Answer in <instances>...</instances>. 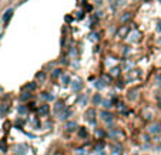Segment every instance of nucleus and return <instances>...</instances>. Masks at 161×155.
Instances as JSON below:
<instances>
[{"mask_svg": "<svg viewBox=\"0 0 161 155\" xmlns=\"http://www.w3.org/2000/svg\"><path fill=\"white\" fill-rule=\"evenodd\" d=\"M13 13H14V10H13V9H9V10H6V11H4V14H3V17H1V20H3V23H4V24H7V23H9V20L11 19Z\"/></svg>", "mask_w": 161, "mask_h": 155, "instance_id": "nucleus-1", "label": "nucleus"}, {"mask_svg": "<svg viewBox=\"0 0 161 155\" xmlns=\"http://www.w3.org/2000/svg\"><path fill=\"white\" fill-rule=\"evenodd\" d=\"M70 85H71V90H73V91H80L81 87H83V81H81L80 78H76Z\"/></svg>", "mask_w": 161, "mask_h": 155, "instance_id": "nucleus-2", "label": "nucleus"}, {"mask_svg": "<svg viewBox=\"0 0 161 155\" xmlns=\"http://www.w3.org/2000/svg\"><path fill=\"white\" fill-rule=\"evenodd\" d=\"M147 131H148V134H157V132L161 131V125L160 124H151V125L147 128Z\"/></svg>", "mask_w": 161, "mask_h": 155, "instance_id": "nucleus-3", "label": "nucleus"}, {"mask_svg": "<svg viewBox=\"0 0 161 155\" xmlns=\"http://www.w3.org/2000/svg\"><path fill=\"white\" fill-rule=\"evenodd\" d=\"M63 110H66V108H64V103H63L61 100H59V101L54 104V113H56V114H60Z\"/></svg>", "mask_w": 161, "mask_h": 155, "instance_id": "nucleus-4", "label": "nucleus"}, {"mask_svg": "<svg viewBox=\"0 0 161 155\" xmlns=\"http://www.w3.org/2000/svg\"><path fill=\"white\" fill-rule=\"evenodd\" d=\"M16 152L19 155H26V152H27V145H26V144H19V145H16Z\"/></svg>", "mask_w": 161, "mask_h": 155, "instance_id": "nucleus-5", "label": "nucleus"}, {"mask_svg": "<svg viewBox=\"0 0 161 155\" xmlns=\"http://www.w3.org/2000/svg\"><path fill=\"white\" fill-rule=\"evenodd\" d=\"M94 115H96V111H94L93 108L87 110V113H86V118H87L90 122H93V124H94Z\"/></svg>", "mask_w": 161, "mask_h": 155, "instance_id": "nucleus-6", "label": "nucleus"}, {"mask_svg": "<svg viewBox=\"0 0 161 155\" xmlns=\"http://www.w3.org/2000/svg\"><path fill=\"white\" fill-rule=\"evenodd\" d=\"M47 114H49V105H47V104L40 105V107H39V115L44 117V115H47Z\"/></svg>", "mask_w": 161, "mask_h": 155, "instance_id": "nucleus-7", "label": "nucleus"}, {"mask_svg": "<svg viewBox=\"0 0 161 155\" xmlns=\"http://www.w3.org/2000/svg\"><path fill=\"white\" fill-rule=\"evenodd\" d=\"M138 76H140V71H138V70H131V71L127 73V78H128V80H135Z\"/></svg>", "mask_w": 161, "mask_h": 155, "instance_id": "nucleus-8", "label": "nucleus"}, {"mask_svg": "<svg viewBox=\"0 0 161 155\" xmlns=\"http://www.w3.org/2000/svg\"><path fill=\"white\" fill-rule=\"evenodd\" d=\"M100 115H101V118H103L104 121H107V122H111V121H113V115H111L108 111H101Z\"/></svg>", "mask_w": 161, "mask_h": 155, "instance_id": "nucleus-9", "label": "nucleus"}, {"mask_svg": "<svg viewBox=\"0 0 161 155\" xmlns=\"http://www.w3.org/2000/svg\"><path fill=\"white\" fill-rule=\"evenodd\" d=\"M70 114H71V111H69V110L66 108V110H63V111L59 114V118H60L61 121H64V119H67V118H69V115H70Z\"/></svg>", "mask_w": 161, "mask_h": 155, "instance_id": "nucleus-10", "label": "nucleus"}, {"mask_svg": "<svg viewBox=\"0 0 161 155\" xmlns=\"http://www.w3.org/2000/svg\"><path fill=\"white\" fill-rule=\"evenodd\" d=\"M123 151H121V147L120 145H113L111 147V155H121Z\"/></svg>", "mask_w": 161, "mask_h": 155, "instance_id": "nucleus-11", "label": "nucleus"}, {"mask_svg": "<svg viewBox=\"0 0 161 155\" xmlns=\"http://www.w3.org/2000/svg\"><path fill=\"white\" fill-rule=\"evenodd\" d=\"M76 128H77V124H76L74 121H70V122H67V124H66V130H67V131H70V132H71V131H74Z\"/></svg>", "mask_w": 161, "mask_h": 155, "instance_id": "nucleus-12", "label": "nucleus"}, {"mask_svg": "<svg viewBox=\"0 0 161 155\" xmlns=\"http://www.w3.org/2000/svg\"><path fill=\"white\" fill-rule=\"evenodd\" d=\"M61 83H63V85H69V84H71V78L67 74H63L61 76Z\"/></svg>", "mask_w": 161, "mask_h": 155, "instance_id": "nucleus-13", "label": "nucleus"}, {"mask_svg": "<svg viewBox=\"0 0 161 155\" xmlns=\"http://www.w3.org/2000/svg\"><path fill=\"white\" fill-rule=\"evenodd\" d=\"M34 88H36V83H29V84H26V85H24V90H27L29 93H30V91H33Z\"/></svg>", "mask_w": 161, "mask_h": 155, "instance_id": "nucleus-14", "label": "nucleus"}, {"mask_svg": "<svg viewBox=\"0 0 161 155\" xmlns=\"http://www.w3.org/2000/svg\"><path fill=\"white\" fill-rule=\"evenodd\" d=\"M20 98H22V101H27V100L32 98V94H30L29 91H26V93H23V94L20 95Z\"/></svg>", "mask_w": 161, "mask_h": 155, "instance_id": "nucleus-15", "label": "nucleus"}, {"mask_svg": "<svg viewBox=\"0 0 161 155\" xmlns=\"http://www.w3.org/2000/svg\"><path fill=\"white\" fill-rule=\"evenodd\" d=\"M93 103L97 105V104H101L103 103V100H101V97H100V94H96L94 97H93Z\"/></svg>", "mask_w": 161, "mask_h": 155, "instance_id": "nucleus-16", "label": "nucleus"}, {"mask_svg": "<svg viewBox=\"0 0 161 155\" xmlns=\"http://www.w3.org/2000/svg\"><path fill=\"white\" fill-rule=\"evenodd\" d=\"M131 19V13H124V16H121L120 21L121 23H124V21H128Z\"/></svg>", "mask_w": 161, "mask_h": 155, "instance_id": "nucleus-17", "label": "nucleus"}, {"mask_svg": "<svg viewBox=\"0 0 161 155\" xmlns=\"http://www.w3.org/2000/svg\"><path fill=\"white\" fill-rule=\"evenodd\" d=\"M101 105L106 108V110H108L110 107H111V103L108 101V100H103V103H101Z\"/></svg>", "mask_w": 161, "mask_h": 155, "instance_id": "nucleus-18", "label": "nucleus"}, {"mask_svg": "<svg viewBox=\"0 0 161 155\" xmlns=\"http://www.w3.org/2000/svg\"><path fill=\"white\" fill-rule=\"evenodd\" d=\"M41 98H43V100H46V101H50L53 97H51L49 93H43V94H41Z\"/></svg>", "mask_w": 161, "mask_h": 155, "instance_id": "nucleus-19", "label": "nucleus"}, {"mask_svg": "<svg viewBox=\"0 0 161 155\" xmlns=\"http://www.w3.org/2000/svg\"><path fill=\"white\" fill-rule=\"evenodd\" d=\"M63 74H61V70L60 68H57V70H54L53 71V78H56V77H61Z\"/></svg>", "mask_w": 161, "mask_h": 155, "instance_id": "nucleus-20", "label": "nucleus"}, {"mask_svg": "<svg viewBox=\"0 0 161 155\" xmlns=\"http://www.w3.org/2000/svg\"><path fill=\"white\" fill-rule=\"evenodd\" d=\"M119 74H120V68H119V67H116V68H111V76L117 77Z\"/></svg>", "mask_w": 161, "mask_h": 155, "instance_id": "nucleus-21", "label": "nucleus"}, {"mask_svg": "<svg viewBox=\"0 0 161 155\" xmlns=\"http://www.w3.org/2000/svg\"><path fill=\"white\" fill-rule=\"evenodd\" d=\"M138 37H140V33L135 32V33H133V34L130 36V40H131V41H135V40H138Z\"/></svg>", "mask_w": 161, "mask_h": 155, "instance_id": "nucleus-22", "label": "nucleus"}, {"mask_svg": "<svg viewBox=\"0 0 161 155\" xmlns=\"http://www.w3.org/2000/svg\"><path fill=\"white\" fill-rule=\"evenodd\" d=\"M79 135H80L81 138H86V137H87V131H86V130H84L83 127H81L80 131H79Z\"/></svg>", "mask_w": 161, "mask_h": 155, "instance_id": "nucleus-23", "label": "nucleus"}, {"mask_svg": "<svg viewBox=\"0 0 161 155\" xmlns=\"http://www.w3.org/2000/svg\"><path fill=\"white\" fill-rule=\"evenodd\" d=\"M19 113H20V114H26V113H27V108H26L24 105H22V107H19Z\"/></svg>", "mask_w": 161, "mask_h": 155, "instance_id": "nucleus-24", "label": "nucleus"}, {"mask_svg": "<svg viewBox=\"0 0 161 155\" xmlns=\"http://www.w3.org/2000/svg\"><path fill=\"white\" fill-rule=\"evenodd\" d=\"M127 32H128V27L123 26V29H121L120 32H119V36H121V34H124V33H127Z\"/></svg>", "mask_w": 161, "mask_h": 155, "instance_id": "nucleus-25", "label": "nucleus"}, {"mask_svg": "<svg viewBox=\"0 0 161 155\" xmlns=\"http://www.w3.org/2000/svg\"><path fill=\"white\" fill-rule=\"evenodd\" d=\"M157 30H158V32H161V21H158V23H157Z\"/></svg>", "mask_w": 161, "mask_h": 155, "instance_id": "nucleus-26", "label": "nucleus"}, {"mask_svg": "<svg viewBox=\"0 0 161 155\" xmlns=\"http://www.w3.org/2000/svg\"><path fill=\"white\" fill-rule=\"evenodd\" d=\"M44 77V74H43V73H39V74H37V78H43Z\"/></svg>", "mask_w": 161, "mask_h": 155, "instance_id": "nucleus-27", "label": "nucleus"}, {"mask_svg": "<svg viewBox=\"0 0 161 155\" xmlns=\"http://www.w3.org/2000/svg\"><path fill=\"white\" fill-rule=\"evenodd\" d=\"M101 1L103 0H96V4H101Z\"/></svg>", "mask_w": 161, "mask_h": 155, "instance_id": "nucleus-28", "label": "nucleus"}, {"mask_svg": "<svg viewBox=\"0 0 161 155\" xmlns=\"http://www.w3.org/2000/svg\"><path fill=\"white\" fill-rule=\"evenodd\" d=\"M158 148H160V150H161V142H160V145H158Z\"/></svg>", "mask_w": 161, "mask_h": 155, "instance_id": "nucleus-29", "label": "nucleus"}, {"mask_svg": "<svg viewBox=\"0 0 161 155\" xmlns=\"http://www.w3.org/2000/svg\"><path fill=\"white\" fill-rule=\"evenodd\" d=\"M108 1H110V3H113V1H114V0H108Z\"/></svg>", "mask_w": 161, "mask_h": 155, "instance_id": "nucleus-30", "label": "nucleus"}]
</instances>
